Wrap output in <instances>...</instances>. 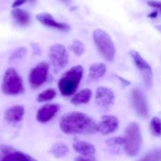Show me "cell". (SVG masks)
Returning a JSON list of instances; mask_svg holds the SVG:
<instances>
[{
	"label": "cell",
	"instance_id": "1",
	"mask_svg": "<svg viewBox=\"0 0 161 161\" xmlns=\"http://www.w3.org/2000/svg\"><path fill=\"white\" fill-rule=\"evenodd\" d=\"M59 127L65 134H94L98 131L97 124L85 113L70 112L63 115L59 122Z\"/></svg>",
	"mask_w": 161,
	"mask_h": 161
},
{
	"label": "cell",
	"instance_id": "2",
	"mask_svg": "<svg viewBox=\"0 0 161 161\" xmlns=\"http://www.w3.org/2000/svg\"><path fill=\"white\" fill-rule=\"evenodd\" d=\"M83 72V67L77 65L72 67L70 70L63 74L58 83V90L63 96H71L76 92L82 79Z\"/></svg>",
	"mask_w": 161,
	"mask_h": 161
},
{
	"label": "cell",
	"instance_id": "3",
	"mask_svg": "<svg viewBox=\"0 0 161 161\" xmlns=\"http://www.w3.org/2000/svg\"><path fill=\"white\" fill-rule=\"evenodd\" d=\"M125 150L129 157H135L141 150L142 143V137L140 126L136 123L130 124L125 131Z\"/></svg>",
	"mask_w": 161,
	"mask_h": 161
},
{
	"label": "cell",
	"instance_id": "4",
	"mask_svg": "<svg viewBox=\"0 0 161 161\" xmlns=\"http://www.w3.org/2000/svg\"><path fill=\"white\" fill-rule=\"evenodd\" d=\"M1 88L6 95H18L24 92L23 79L14 68H8L5 72Z\"/></svg>",
	"mask_w": 161,
	"mask_h": 161
},
{
	"label": "cell",
	"instance_id": "5",
	"mask_svg": "<svg viewBox=\"0 0 161 161\" xmlns=\"http://www.w3.org/2000/svg\"><path fill=\"white\" fill-rule=\"evenodd\" d=\"M93 40L100 54L108 61H112L115 57V46L109 35L103 29H96L93 32Z\"/></svg>",
	"mask_w": 161,
	"mask_h": 161
},
{
	"label": "cell",
	"instance_id": "6",
	"mask_svg": "<svg viewBox=\"0 0 161 161\" xmlns=\"http://www.w3.org/2000/svg\"><path fill=\"white\" fill-rule=\"evenodd\" d=\"M49 72V64L47 62H40L37 64L29 74V84L32 89H38L42 87L47 80Z\"/></svg>",
	"mask_w": 161,
	"mask_h": 161
},
{
	"label": "cell",
	"instance_id": "7",
	"mask_svg": "<svg viewBox=\"0 0 161 161\" xmlns=\"http://www.w3.org/2000/svg\"><path fill=\"white\" fill-rule=\"evenodd\" d=\"M49 58L55 72L63 69L68 63V53L62 44H54L50 47Z\"/></svg>",
	"mask_w": 161,
	"mask_h": 161
},
{
	"label": "cell",
	"instance_id": "8",
	"mask_svg": "<svg viewBox=\"0 0 161 161\" xmlns=\"http://www.w3.org/2000/svg\"><path fill=\"white\" fill-rule=\"evenodd\" d=\"M130 56L132 57L137 68L140 70L145 85L148 88H151L153 86V71L150 64L137 51H130Z\"/></svg>",
	"mask_w": 161,
	"mask_h": 161
},
{
	"label": "cell",
	"instance_id": "9",
	"mask_svg": "<svg viewBox=\"0 0 161 161\" xmlns=\"http://www.w3.org/2000/svg\"><path fill=\"white\" fill-rule=\"evenodd\" d=\"M131 97H132L133 106H134L137 113L142 117H147L149 110H148L147 101H146V98L143 95V93L140 90L134 89L132 91Z\"/></svg>",
	"mask_w": 161,
	"mask_h": 161
},
{
	"label": "cell",
	"instance_id": "10",
	"mask_svg": "<svg viewBox=\"0 0 161 161\" xmlns=\"http://www.w3.org/2000/svg\"><path fill=\"white\" fill-rule=\"evenodd\" d=\"M59 110L58 104H46L42 106L37 112L36 119L41 124H45L51 121Z\"/></svg>",
	"mask_w": 161,
	"mask_h": 161
},
{
	"label": "cell",
	"instance_id": "11",
	"mask_svg": "<svg viewBox=\"0 0 161 161\" xmlns=\"http://www.w3.org/2000/svg\"><path fill=\"white\" fill-rule=\"evenodd\" d=\"M114 93L113 92L105 87H100L96 90L95 93V101L98 106L102 108H109L114 103Z\"/></svg>",
	"mask_w": 161,
	"mask_h": 161
},
{
	"label": "cell",
	"instance_id": "12",
	"mask_svg": "<svg viewBox=\"0 0 161 161\" xmlns=\"http://www.w3.org/2000/svg\"><path fill=\"white\" fill-rule=\"evenodd\" d=\"M0 153L4 155L5 161H38L32 157L23 152L15 151L11 147L7 145L0 146Z\"/></svg>",
	"mask_w": 161,
	"mask_h": 161
},
{
	"label": "cell",
	"instance_id": "13",
	"mask_svg": "<svg viewBox=\"0 0 161 161\" xmlns=\"http://www.w3.org/2000/svg\"><path fill=\"white\" fill-rule=\"evenodd\" d=\"M98 125V131L102 135H108L115 132L119 128V120L111 115H105L102 117Z\"/></svg>",
	"mask_w": 161,
	"mask_h": 161
},
{
	"label": "cell",
	"instance_id": "14",
	"mask_svg": "<svg viewBox=\"0 0 161 161\" xmlns=\"http://www.w3.org/2000/svg\"><path fill=\"white\" fill-rule=\"evenodd\" d=\"M37 20L43 25L45 26H49V27H54L59 30H69L70 29V25L65 24V23H61V22H58L56 21L51 14L49 13H40L36 16Z\"/></svg>",
	"mask_w": 161,
	"mask_h": 161
},
{
	"label": "cell",
	"instance_id": "15",
	"mask_svg": "<svg viewBox=\"0 0 161 161\" xmlns=\"http://www.w3.org/2000/svg\"><path fill=\"white\" fill-rule=\"evenodd\" d=\"M24 115L25 108L23 106L17 105L8 108L4 113V118L9 124H18L23 120Z\"/></svg>",
	"mask_w": 161,
	"mask_h": 161
},
{
	"label": "cell",
	"instance_id": "16",
	"mask_svg": "<svg viewBox=\"0 0 161 161\" xmlns=\"http://www.w3.org/2000/svg\"><path fill=\"white\" fill-rule=\"evenodd\" d=\"M73 148L76 153L80 154L85 158H91L94 156L96 152L95 147L92 143L87 142H76L73 144Z\"/></svg>",
	"mask_w": 161,
	"mask_h": 161
},
{
	"label": "cell",
	"instance_id": "17",
	"mask_svg": "<svg viewBox=\"0 0 161 161\" xmlns=\"http://www.w3.org/2000/svg\"><path fill=\"white\" fill-rule=\"evenodd\" d=\"M11 15L13 17V19L15 20V22L22 25H27L30 21H31V15L29 12H27L25 9H21V8H13V10L11 11Z\"/></svg>",
	"mask_w": 161,
	"mask_h": 161
},
{
	"label": "cell",
	"instance_id": "18",
	"mask_svg": "<svg viewBox=\"0 0 161 161\" xmlns=\"http://www.w3.org/2000/svg\"><path fill=\"white\" fill-rule=\"evenodd\" d=\"M92 92L91 90L89 89H84L80 92H78L77 93H75L72 99H71V102L72 104L77 106V105H82V104H87L89 103V101L91 100L92 98Z\"/></svg>",
	"mask_w": 161,
	"mask_h": 161
},
{
	"label": "cell",
	"instance_id": "19",
	"mask_svg": "<svg viewBox=\"0 0 161 161\" xmlns=\"http://www.w3.org/2000/svg\"><path fill=\"white\" fill-rule=\"evenodd\" d=\"M107 67L104 63H94L90 67L89 78L91 80H97L105 75Z\"/></svg>",
	"mask_w": 161,
	"mask_h": 161
},
{
	"label": "cell",
	"instance_id": "20",
	"mask_svg": "<svg viewBox=\"0 0 161 161\" xmlns=\"http://www.w3.org/2000/svg\"><path fill=\"white\" fill-rule=\"evenodd\" d=\"M107 144L109 146V148L111 149V151H113L115 153H120L121 149L123 147H125V138H121V137L113 138V139L108 140L107 142Z\"/></svg>",
	"mask_w": 161,
	"mask_h": 161
},
{
	"label": "cell",
	"instance_id": "21",
	"mask_svg": "<svg viewBox=\"0 0 161 161\" xmlns=\"http://www.w3.org/2000/svg\"><path fill=\"white\" fill-rule=\"evenodd\" d=\"M68 152H69L68 147L63 143H56L52 146L50 150V153L58 158L65 157L68 154Z\"/></svg>",
	"mask_w": 161,
	"mask_h": 161
},
{
	"label": "cell",
	"instance_id": "22",
	"mask_svg": "<svg viewBox=\"0 0 161 161\" xmlns=\"http://www.w3.org/2000/svg\"><path fill=\"white\" fill-rule=\"evenodd\" d=\"M56 96H57V92H56V90H54V89H47V90L42 92L38 95L37 100H38L39 102H45V101L53 100Z\"/></svg>",
	"mask_w": 161,
	"mask_h": 161
},
{
	"label": "cell",
	"instance_id": "23",
	"mask_svg": "<svg viewBox=\"0 0 161 161\" xmlns=\"http://www.w3.org/2000/svg\"><path fill=\"white\" fill-rule=\"evenodd\" d=\"M27 50L25 47H20L18 49H16L9 57V63H13V62H17L21 59H23L25 56H26Z\"/></svg>",
	"mask_w": 161,
	"mask_h": 161
},
{
	"label": "cell",
	"instance_id": "24",
	"mask_svg": "<svg viewBox=\"0 0 161 161\" xmlns=\"http://www.w3.org/2000/svg\"><path fill=\"white\" fill-rule=\"evenodd\" d=\"M139 161H161V148H157L149 152Z\"/></svg>",
	"mask_w": 161,
	"mask_h": 161
},
{
	"label": "cell",
	"instance_id": "25",
	"mask_svg": "<svg viewBox=\"0 0 161 161\" xmlns=\"http://www.w3.org/2000/svg\"><path fill=\"white\" fill-rule=\"evenodd\" d=\"M150 129L154 136L160 137L161 136V120L158 117H155L151 120Z\"/></svg>",
	"mask_w": 161,
	"mask_h": 161
},
{
	"label": "cell",
	"instance_id": "26",
	"mask_svg": "<svg viewBox=\"0 0 161 161\" xmlns=\"http://www.w3.org/2000/svg\"><path fill=\"white\" fill-rule=\"evenodd\" d=\"M70 48L72 49V51L76 55V56H81L84 53V44L82 42L78 41V40H75L73 42V43L71 44Z\"/></svg>",
	"mask_w": 161,
	"mask_h": 161
},
{
	"label": "cell",
	"instance_id": "27",
	"mask_svg": "<svg viewBox=\"0 0 161 161\" xmlns=\"http://www.w3.org/2000/svg\"><path fill=\"white\" fill-rule=\"evenodd\" d=\"M31 47H32L33 53H34L35 55H38V56L41 55L42 50H41V47H40L39 44H37V43H31Z\"/></svg>",
	"mask_w": 161,
	"mask_h": 161
},
{
	"label": "cell",
	"instance_id": "28",
	"mask_svg": "<svg viewBox=\"0 0 161 161\" xmlns=\"http://www.w3.org/2000/svg\"><path fill=\"white\" fill-rule=\"evenodd\" d=\"M148 5L153 7V8H159L161 12V2H159V1H148Z\"/></svg>",
	"mask_w": 161,
	"mask_h": 161
},
{
	"label": "cell",
	"instance_id": "29",
	"mask_svg": "<svg viewBox=\"0 0 161 161\" xmlns=\"http://www.w3.org/2000/svg\"><path fill=\"white\" fill-rule=\"evenodd\" d=\"M25 2H26V0H15V1L12 3V8H16L17 7L22 6V5L25 4Z\"/></svg>",
	"mask_w": 161,
	"mask_h": 161
},
{
	"label": "cell",
	"instance_id": "30",
	"mask_svg": "<svg viewBox=\"0 0 161 161\" xmlns=\"http://www.w3.org/2000/svg\"><path fill=\"white\" fill-rule=\"evenodd\" d=\"M75 161H96L92 158H85V157H78L75 158Z\"/></svg>",
	"mask_w": 161,
	"mask_h": 161
},
{
	"label": "cell",
	"instance_id": "31",
	"mask_svg": "<svg viewBox=\"0 0 161 161\" xmlns=\"http://www.w3.org/2000/svg\"><path fill=\"white\" fill-rule=\"evenodd\" d=\"M118 78L121 80V82L123 83V85H124V86H128V85L130 84V82H129V81H127V80H125V79L122 78L121 76H118Z\"/></svg>",
	"mask_w": 161,
	"mask_h": 161
},
{
	"label": "cell",
	"instance_id": "32",
	"mask_svg": "<svg viewBox=\"0 0 161 161\" xmlns=\"http://www.w3.org/2000/svg\"><path fill=\"white\" fill-rule=\"evenodd\" d=\"M157 15H158V11H154V12H152V13L149 15V17L153 18V17H157Z\"/></svg>",
	"mask_w": 161,
	"mask_h": 161
},
{
	"label": "cell",
	"instance_id": "33",
	"mask_svg": "<svg viewBox=\"0 0 161 161\" xmlns=\"http://www.w3.org/2000/svg\"><path fill=\"white\" fill-rule=\"evenodd\" d=\"M0 161H5V158H4V155L2 153H0Z\"/></svg>",
	"mask_w": 161,
	"mask_h": 161
},
{
	"label": "cell",
	"instance_id": "34",
	"mask_svg": "<svg viewBox=\"0 0 161 161\" xmlns=\"http://www.w3.org/2000/svg\"><path fill=\"white\" fill-rule=\"evenodd\" d=\"M63 3H65V4H70L71 3V0H61Z\"/></svg>",
	"mask_w": 161,
	"mask_h": 161
},
{
	"label": "cell",
	"instance_id": "35",
	"mask_svg": "<svg viewBox=\"0 0 161 161\" xmlns=\"http://www.w3.org/2000/svg\"><path fill=\"white\" fill-rule=\"evenodd\" d=\"M156 27H157V29H158V31H160L161 32V25H157Z\"/></svg>",
	"mask_w": 161,
	"mask_h": 161
},
{
	"label": "cell",
	"instance_id": "36",
	"mask_svg": "<svg viewBox=\"0 0 161 161\" xmlns=\"http://www.w3.org/2000/svg\"><path fill=\"white\" fill-rule=\"evenodd\" d=\"M29 1H31V2H34L35 0H29Z\"/></svg>",
	"mask_w": 161,
	"mask_h": 161
}]
</instances>
